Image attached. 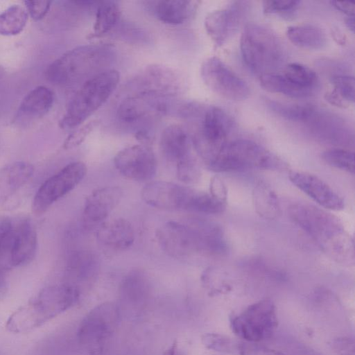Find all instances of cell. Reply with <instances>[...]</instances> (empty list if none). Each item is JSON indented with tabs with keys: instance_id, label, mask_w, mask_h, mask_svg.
Here are the masks:
<instances>
[{
	"instance_id": "obj_1",
	"label": "cell",
	"mask_w": 355,
	"mask_h": 355,
	"mask_svg": "<svg viewBox=\"0 0 355 355\" xmlns=\"http://www.w3.org/2000/svg\"><path fill=\"white\" fill-rule=\"evenodd\" d=\"M288 213L327 256L343 266L354 264L353 239L336 216L303 202L290 206Z\"/></svg>"
},
{
	"instance_id": "obj_2",
	"label": "cell",
	"mask_w": 355,
	"mask_h": 355,
	"mask_svg": "<svg viewBox=\"0 0 355 355\" xmlns=\"http://www.w3.org/2000/svg\"><path fill=\"white\" fill-rule=\"evenodd\" d=\"M180 113L189 122L193 145L208 166L229 141L234 127L232 119L217 106L197 102L183 105Z\"/></svg>"
},
{
	"instance_id": "obj_3",
	"label": "cell",
	"mask_w": 355,
	"mask_h": 355,
	"mask_svg": "<svg viewBox=\"0 0 355 355\" xmlns=\"http://www.w3.org/2000/svg\"><path fill=\"white\" fill-rule=\"evenodd\" d=\"M115 58L116 49L110 44L79 46L50 64L45 76L55 85H71L107 70Z\"/></svg>"
},
{
	"instance_id": "obj_4",
	"label": "cell",
	"mask_w": 355,
	"mask_h": 355,
	"mask_svg": "<svg viewBox=\"0 0 355 355\" xmlns=\"http://www.w3.org/2000/svg\"><path fill=\"white\" fill-rule=\"evenodd\" d=\"M37 247V232L29 217L0 215L1 271L29 263Z\"/></svg>"
},
{
	"instance_id": "obj_5",
	"label": "cell",
	"mask_w": 355,
	"mask_h": 355,
	"mask_svg": "<svg viewBox=\"0 0 355 355\" xmlns=\"http://www.w3.org/2000/svg\"><path fill=\"white\" fill-rule=\"evenodd\" d=\"M119 77L117 71L107 69L85 81L60 120V128L69 130L80 126L107 101L116 88Z\"/></svg>"
},
{
	"instance_id": "obj_6",
	"label": "cell",
	"mask_w": 355,
	"mask_h": 355,
	"mask_svg": "<svg viewBox=\"0 0 355 355\" xmlns=\"http://www.w3.org/2000/svg\"><path fill=\"white\" fill-rule=\"evenodd\" d=\"M240 49L246 66L260 76L275 73L286 58L285 50L277 35L257 24L250 23L244 27Z\"/></svg>"
},
{
	"instance_id": "obj_7",
	"label": "cell",
	"mask_w": 355,
	"mask_h": 355,
	"mask_svg": "<svg viewBox=\"0 0 355 355\" xmlns=\"http://www.w3.org/2000/svg\"><path fill=\"white\" fill-rule=\"evenodd\" d=\"M208 168L215 172L248 169L285 171L287 164L260 144L245 139L229 141Z\"/></svg>"
},
{
	"instance_id": "obj_8",
	"label": "cell",
	"mask_w": 355,
	"mask_h": 355,
	"mask_svg": "<svg viewBox=\"0 0 355 355\" xmlns=\"http://www.w3.org/2000/svg\"><path fill=\"white\" fill-rule=\"evenodd\" d=\"M79 296V290L73 285L46 287L15 311L16 322L21 329L31 331L70 309L78 302Z\"/></svg>"
},
{
	"instance_id": "obj_9",
	"label": "cell",
	"mask_w": 355,
	"mask_h": 355,
	"mask_svg": "<svg viewBox=\"0 0 355 355\" xmlns=\"http://www.w3.org/2000/svg\"><path fill=\"white\" fill-rule=\"evenodd\" d=\"M278 326L276 306L270 299L254 302L230 318L234 334L242 340L259 343L271 338Z\"/></svg>"
},
{
	"instance_id": "obj_10",
	"label": "cell",
	"mask_w": 355,
	"mask_h": 355,
	"mask_svg": "<svg viewBox=\"0 0 355 355\" xmlns=\"http://www.w3.org/2000/svg\"><path fill=\"white\" fill-rule=\"evenodd\" d=\"M87 167L82 162L69 164L48 178L38 189L32 202V211L40 216L60 198L73 190L84 178Z\"/></svg>"
},
{
	"instance_id": "obj_11",
	"label": "cell",
	"mask_w": 355,
	"mask_h": 355,
	"mask_svg": "<svg viewBox=\"0 0 355 355\" xmlns=\"http://www.w3.org/2000/svg\"><path fill=\"white\" fill-rule=\"evenodd\" d=\"M200 75L208 88L225 99L239 101L250 96V87L245 80L217 57L204 61Z\"/></svg>"
},
{
	"instance_id": "obj_12",
	"label": "cell",
	"mask_w": 355,
	"mask_h": 355,
	"mask_svg": "<svg viewBox=\"0 0 355 355\" xmlns=\"http://www.w3.org/2000/svg\"><path fill=\"white\" fill-rule=\"evenodd\" d=\"M119 320V310L116 304L106 302L96 306L80 323L79 342L89 349L103 345L114 333Z\"/></svg>"
},
{
	"instance_id": "obj_13",
	"label": "cell",
	"mask_w": 355,
	"mask_h": 355,
	"mask_svg": "<svg viewBox=\"0 0 355 355\" xmlns=\"http://www.w3.org/2000/svg\"><path fill=\"white\" fill-rule=\"evenodd\" d=\"M123 99L117 109L119 119L127 124L140 122L168 111L173 94L148 89H139Z\"/></svg>"
},
{
	"instance_id": "obj_14",
	"label": "cell",
	"mask_w": 355,
	"mask_h": 355,
	"mask_svg": "<svg viewBox=\"0 0 355 355\" xmlns=\"http://www.w3.org/2000/svg\"><path fill=\"white\" fill-rule=\"evenodd\" d=\"M309 132L323 142L338 146L354 145V132L343 119L315 107L304 121Z\"/></svg>"
},
{
	"instance_id": "obj_15",
	"label": "cell",
	"mask_w": 355,
	"mask_h": 355,
	"mask_svg": "<svg viewBox=\"0 0 355 355\" xmlns=\"http://www.w3.org/2000/svg\"><path fill=\"white\" fill-rule=\"evenodd\" d=\"M157 241L164 252L182 258L201 250L196 230L192 224L168 221L156 232Z\"/></svg>"
},
{
	"instance_id": "obj_16",
	"label": "cell",
	"mask_w": 355,
	"mask_h": 355,
	"mask_svg": "<svg viewBox=\"0 0 355 355\" xmlns=\"http://www.w3.org/2000/svg\"><path fill=\"white\" fill-rule=\"evenodd\" d=\"M114 162L123 176L135 181L150 180L157 172L155 156L146 144L122 149L115 155Z\"/></svg>"
},
{
	"instance_id": "obj_17",
	"label": "cell",
	"mask_w": 355,
	"mask_h": 355,
	"mask_svg": "<svg viewBox=\"0 0 355 355\" xmlns=\"http://www.w3.org/2000/svg\"><path fill=\"white\" fill-rule=\"evenodd\" d=\"M247 1H233L226 8L209 12L205 30L217 47L223 46L239 30L248 10Z\"/></svg>"
},
{
	"instance_id": "obj_18",
	"label": "cell",
	"mask_w": 355,
	"mask_h": 355,
	"mask_svg": "<svg viewBox=\"0 0 355 355\" xmlns=\"http://www.w3.org/2000/svg\"><path fill=\"white\" fill-rule=\"evenodd\" d=\"M289 180L296 187L320 206L333 211L343 210V199L318 176L302 171H291Z\"/></svg>"
},
{
	"instance_id": "obj_19",
	"label": "cell",
	"mask_w": 355,
	"mask_h": 355,
	"mask_svg": "<svg viewBox=\"0 0 355 355\" xmlns=\"http://www.w3.org/2000/svg\"><path fill=\"white\" fill-rule=\"evenodd\" d=\"M190 188L166 181H153L145 185L141 192L142 200L159 209H184Z\"/></svg>"
},
{
	"instance_id": "obj_20",
	"label": "cell",
	"mask_w": 355,
	"mask_h": 355,
	"mask_svg": "<svg viewBox=\"0 0 355 355\" xmlns=\"http://www.w3.org/2000/svg\"><path fill=\"white\" fill-rule=\"evenodd\" d=\"M202 345L208 349L232 355H287L259 343L234 338L217 333H206L201 336Z\"/></svg>"
},
{
	"instance_id": "obj_21",
	"label": "cell",
	"mask_w": 355,
	"mask_h": 355,
	"mask_svg": "<svg viewBox=\"0 0 355 355\" xmlns=\"http://www.w3.org/2000/svg\"><path fill=\"white\" fill-rule=\"evenodd\" d=\"M123 191L118 187H105L92 191L86 198L83 220L87 226L103 223L119 203Z\"/></svg>"
},
{
	"instance_id": "obj_22",
	"label": "cell",
	"mask_w": 355,
	"mask_h": 355,
	"mask_svg": "<svg viewBox=\"0 0 355 355\" xmlns=\"http://www.w3.org/2000/svg\"><path fill=\"white\" fill-rule=\"evenodd\" d=\"M160 148L164 156L175 164L176 168L195 162L191 151V139L186 130L180 125L166 127L160 137Z\"/></svg>"
},
{
	"instance_id": "obj_23",
	"label": "cell",
	"mask_w": 355,
	"mask_h": 355,
	"mask_svg": "<svg viewBox=\"0 0 355 355\" xmlns=\"http://www.w3.org/2000/svg\"><path fill=\"white\" fill-rule=\"evenodd\" d=\"M98 243L110 250H124L135 241L131 223L123 218H114L101 224L96 233Z\"/></svg>"
},
{
	"instance_id": "obj_24",
	"label": "cell",
	"mask_w": 355,
	"mask_h": 355,
	"mask_svg": "<svg viewBox=\"0 0 355 355\" xmlns=\"http://www.w3.org/2000/svg\"><path fill=\"white\" fill-rule=\"evenodd\" d=\"M54 102L53 92L46 86H37L31 90L21 101L16 119L30 122L45 116Z\"/></svg>"
},
{
	"instance_id": "obj_25",
	"label": "cell",
	"mask_w": 355,
	"mask_h": 355,
	"mask_svg": "<svg viewBox=\"0 0 355 355\" xmlns=\"http://www.w3.org/2000/svg\"><path fill=\"white\" fill-rule=\"evenodd\" d=\"M197 1L168 0L153 2L152 12L160 21L171 25L184 23L195 13Z\"/></svg>"
},
{
	"instance_id": "obj_26",
	"label": "cell",
	"mask_w": 355,
	"mask_h": 355,
	"mask_svg": "<svg viewBox=\"0 0 355 355\" xmlns=\"http://www.w3.org/2000/svg\"><path fill=\"white\" fill-rule=\"evenodd\" d=\"M286 36L294 45L309 50L322 49L327 44L324 32L313 25L289 26L286 30Z\"/></svg>"
},
{
	"instance_id": "obj_27",
	"label": "cell",
	"mask_w": 355,
	"mask_h": 355,
	"mask_svg": "<svg viewBox=\"0 0 355 355\" xmlns=\"http://www.w3.org/2000/svg\"><path fill=\"white\" fill-rule=\"evenodd\" d=\"M34 167L25 162H17L0 170V191L11 193L24 186L32 177Z\"/></svg>"
},
{
	"instance_id": "obj_28",
	"label": "cell",
	"mask_w": 355,
	"mask_h": 355,
	"mask_svg": "<svg viewBox=\"0 0 355 355\" xmlns=\"http://www.w3.org/2000/svg\"><path fill=\"white\" fill-rule=\"evenodd\" d=\"M252 202L256 212L262 218L274 220L280 214L275 191L265 182H259L252 191Z\"/></svg>"
},
{
	"instance_id": "obj_29",
	"label": "cell",
	"mask_w": 355,
	"mask_h": 355,
	"mask_svg": "<svg viewBox=\"0 0 355 355\" xmlns=\"http://www.w3.org/2000/svg\"><path fill=\"white\" fill-rule=\"evenodd\" d=\"M121 11L118 2L106 1L99 3L91 37H100L110 32L119 19Z\"/></svg>"
},
{
	"instance_id": "obj_30",
	"label": "cell",
	"mask_w": 355,
	"mask_h": 355,
	"mask_svg": "<svg viewBox=\"0 0 355 355\" xmlns=\"http://www.w3.org/2000/svg\"><path fill=\"white\" fill-rule=\"evenodd\" d=\"M260 85L266 91L293 98H304L313 94L286 79L282 74L271 73L260 76Z\"/></svg>"
},
{
	"instance_id": "obj_31",
	"label": "cell",
	"mask_w": 355,
	"mask_h": 355,
	"mask_svg": "<svg viewBox=\"0 0 355 355\" xmlns=\"http://www.w3.org/2000/svg\"><path fill=\"white\" fill-rule=\"evenodd\" d=\"M226 202L220 201L210 193L190 189L185 210L202 214H216L224 211Z\"/></svg>"
},
{
	"instance_id": "obj_32",
	"label": "cell",
	"mask_w": 355,
	"mask_h": 355,
	"mask_svg": "<svg viewBox=\"0 0 355 355\" xmlns=\"http://www.w3.org/2000/svg\"><path fill=\"white\" fill-rule=\"evenodd\" d=\"M28 14L25 7L12 5L0 13V35H16L25 28Z\"/></svg>"
},
{
	"instance_id": "obj_33",
	"label": "cell",
	"mask_w": 355,
	"mask_h": 355,
	"mask_svg": "<svg viewBox=\"0 0 355 355\" xmlns=\"http://www.w3.org/2000/svg\"><path fill=\"white\" fill-rule=\"evenodd\" d=\"M282 76L293 85L313 94L318 88V79L315 73L303 64L291 63L285 67Z\"/></svg>"
},
{
	"instance_id": "obj_34",
	"label": "cell",
	"mask_w": 355,
	"mask_h": 355,
	"mask_svg": "<svg viewBox=\"0 0 355 355\" xmlns=\"http://www.w3.org/2000/svg\"><path fill=\"white\" fill-rule=\"evenodd\" d=\"M266 105L275 114L292 121L304 122L314 108L310 104L286 103L271 100L267 101Z\"/></svg>"
},
{
	"instance_id": "obj_35",
	"label": "cell",
	"mask_w": 355,
	"mask_h": 355,
	"mask_svg": "<svg viewBox=\"0 0 355 355\" xmlns=\"http://www.w3.org/2000/svg\"><path fill=\"white\" fill-rule=\"evenodd\" d=\"M322 158L332 167L354 174V153L352 151L342 148L330 149L323 152Z\"/></svg>"
},
{
	"instance_id": "obj_36",
	"label": "cell",
	"mask_w": 355,
	"mask_h": 355,
	"mask_svg": "<svg viewBox=\"0 0 355 355\" xmlns=\"http://www.w3.org/2000/svg\"><path fill=\"white\" fill-rule=\"evenodd\" d=\"M148 282L145 275L139 270L130 272L121 284L123 295L128 298L137 299L146 293Z\"/></svg>"
},
{
	"instance_id": "obj_37",
	"label": "cell",
	"mask_w": 355,
	"mask_h": 355,
	"mask_svg": "<svg viewBox=\"0 0 355 355\" xmlns=\"http://www.w3.org/2000/svg\"><path fill=\"white\" fill-rule=\"evenodd\" d=\"M71 264V269L76 277L80 279L92 278L98 268L96 257L89 252H81L74 256Z\"/></svg>"
},
{
	"instance_id": "obj_38",
	"label": "cell",
	"mask_w": 355,
	"mask_h": 355,
	"mask_svg": "<svg viewBox=\"0 0 355 355\" xmlns=\"http://www.w3.org/2000/svg\"><path fill=\"white\" fill-rule=\"evenodd\" d=\"M301 1L281 0L263 1V10L266 15H277L289 19L293 18Z\"/></svg>"
},
{
	"instance_id": "obj_39",
	"label": "cell",
	"mask_w": 355,
	"mask_h": 355,
	"mask_svg": "<svg viewBox=\"0 0 355 355\" xmlns=\"http://www.w3.org/2000/svg\"><path fill=\"white\" fill-rule=\"evenodd\" d=\"M334 91L344 101L354 102L355 94V80L353 76L336 74L331 77Z\"/></svg>"
},
{
	"instance_id": "obj_40",
	"label": "cell",
	"mask_w": 355,
	"mask_h": 355,
	"mask_svg": "<svg viewBox=\"0 0 355 355\" xmlns=\"http://www.w3.org/2000/svg\"><path fill=\"white\" fill-rule=\"evenodd\" d=\"M97 122L95 120L90 121L74 130L64 141L63 148L64 149H71L79 146L95 128Z\"/></svg>"
},
{
	"instance_id": "obj_41",
	"label": "cell",
	"mask_w": 355,
	"mask_h": 355,
	"mask_svg": "<svg viewBox=\"0 0 355 355\" xmlns=\"http://www.w3.org/2000/svg\"><path fill=\"white\" fill-rule=\"evenodd\" d=\"M25 8L32 19L38 21L44 18L51 7L49 1H25Z\"/></svg>"
},
{
	"instance_id": "obj_42",
	"label": "cell",
	"mask_w": 355,
	"mask_h": 355,
	"mask_svg": "<svg viewBox=\"0 0 355 355\" xmlns=\"http://www.w3.org/2000/svg\"><path fill=\"white\" fill-rule=\"evenodd\" d=\"M331 345L337 355H354V341L352 338H336L332 340Z\"/></svg>"
},
{
	"instance_id": "obj_43",
	"label": "cell",
	"mask_w": 355,
	"mask_h": 355,
	"mask_svg": "<svg viewBox=\"0 0 355 355\" xmlns=\"http://www.w3.org/2000/svg\"><path fill=\"white\" fill-rule=\"evenodd\" d=\"M209 190V193L212 196L220 201L227 202V188L220 178L214 176L211 179Z\"/></svg>"
},
{
	"instance_id": "obj_44",
	"label": "cell",
	"mask_w": 355,
	"mask_h": 355,
	"mask_svg": "<svg viewBox=\"0 0 355 355\" xmlns=\"http://www.w3.org/2000/svg\"><path fill=\"white\" fill-rule=\"evenodd\" d=\"M331 5L338 11L352 17L354 15V3L352 1H331Z\"/></svg>"
},
{
	"instance_id": "obj_45",
	"label": "cell",
	"mask_w": 355,
	"mask_h": 355,
	"mask_svg": "<svg viewBox=\"0 0 355 355\" xmlns=\"http://www.w3.org/2000/svg\"><path fill=\"white\" fill-rule=\"evenodd\" d=\"M326 99L332 105L338 107H343L345 105V102L334 90L326 94Z\"/></svg>"
},
{
	"instance_id": "obj_46",
	"label": "cell",
	"mask_w": 355,
	"mask_h": 355,
	"mask_svg": "<svg viewBox=\"0 0 355 355\" xmlns=\"http://www.w3.org/2000/svg\"><path fill=\"white\" fill-rule=\"evenodd\" d=\"M162 355H182L178 349V344L176 339L173 340L172 344L168 347Z\"/></svg>"
},
{
	"instance_id": "obj_47",
	"label": "cell",
	"mask_w": 355,
	"mask_h": 355,
	"mask_svg": "<svg viewBox=\"0 0 355 355\" xmlns=\"http://www.w3.org/2000/svg\"><path fill=\"white\" fill-rule=\"evenodd\" d=\"M88 355H105L104 345H99L89 349Z\"/></svg>"
},
{
	"instance_id": "obj_48",
	"label": "cell",
	"mask_w": 355,
	"mask_h": 355,
	"mask_svg": "<svg viewBox=\"0 0 355 355\" xmlns=\"http://www.w3.org/2000/svg\"><path fill=\"white\" fill-rule=\"evenodd\" d=\"M345 25L347 27V28L352 33H354V16L348 17L345 19Z\"/></svg>"
},
{
	"instance_id": "obj_49",
	"label": "cell",
	"mask_w": 355,
	"mask_h": 355,
	"mask_svg": "<svg viewBox=\"0 0 355 355\" xmlns=\"http://www.w3.org/2000/svg\"><path fill=\"white\" fill-rule=\"evenodd\" d=\"M6 288V282L3 272L0 270V295H2Z\"/></svg>"
},
{
	"instance_id": "obj_50",
	"label": "cell",
	"mask_w": 355,
	"mask_h": 355,
	"mask_svg": "<svg viewBox=\"0 0 355 355\" xmlns=\"http://www.w3.org/2000/svg\"><path fill=\"white\" fill-rule=\"evenodd\" d=\"M5 74V69L4 68L0 65V79L3 78V76Z\"/></svg>"
},
{
	"instance_id": "obj_51",
	"label": "cell",
	"mask_w": 355,
	"mask_h": 355,
	"mask_svg": "<svg viewBox=\"0 0 355 355\" xmlns=\"http://www.w3.org/2000/svg\"><path fill=\"white\" fill-rule=\"evenodd\" d=\"M214 355H216V354H214Z\"/></svg>"
}]
</instances>
